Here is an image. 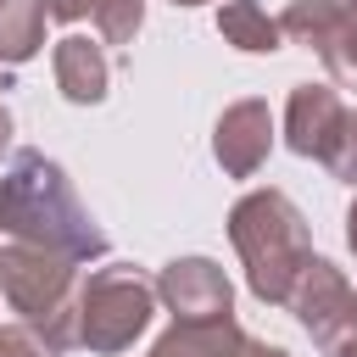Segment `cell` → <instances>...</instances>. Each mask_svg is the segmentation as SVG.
I'll return each instance as SVG.
<instances>
[{"label": "cell", "instance_id": "cell-2", "mask_svg": "<svg viewBox=\"0 0 357 357\" xmlns=\"http://www.w3.org/2000/svg\"><path fill=\"white\" fill-rule=\"evenodd\" d=\"M229 245L245 268V284L257 301L268 307H284L307 257H312V234H307V218L301 206L284 195V190H245L234 206H229Z\"/></svg>", "mask_w": 357, "mask_h": 357}, {"label": "cell", "instance_id": "cell-22", "mask_svg": "<svg viewBox=\"0 0 357 357\" xmlns=\"http://www.w3.org/2000/svg\"><path fill=\"white\" fill-rule=\"evenodd\" d=\"M167 6H206V0H167Z\"/></svg>", "mask_w": 357, "mask_h": 357}, {"label": "cell", "instance_id": "cell-3", "mask_svg": "<svg viewBox=\"0 0 357 357\" xmlns=\"http://www.w3.org/2000/svg\"><path fill=\"white\" fill-rule=\"evenodd\" d=\"M0 296L50 351L78 346V262L39 245H0Z\"/></svg>", "mask_w": 357, "mask_h": 357}, {"label": "cell", "instance_id": "cell-21", "mask_svg": "<svg viewBox=\"0 0 357 357\" xmlns=\"http://www.w3.org/2000/svg\"><path fill=\"white\" fill-rule=\"evenodd\" d=\"M6 151H11V112L0 106V156H6Z\"/></svg>", "mask_w": 357, "mask_h": 357}, {"label": "cell", "instance_id": "cell-4", "mask_svg": "<svg viewBox=\"0 0 357 357\" xmlns=\"http://www.w3.org/2000/svg\"><path fill=\"white\" fill-rule=\"evenodd\" d=\"M156 318V279H145L128 262L95 268L89 279H78V346L112 357L128 351Z\"/></svg>", "mask_w": 357, "mask_h": 357}, {"label": "cell", "instance_id": "cell-12", "mask_svg": "<svg viewBox=\"0 0 357 357\" xmlns=\"http://www.w3.org/2000/svg\"><path fill=\"white\" fill-rule=\"evenodd\" d=\"M45 0H0V61L22 67L45 50Z\"/></svg>", "mask_w": 357, "mask_h": 357}, {"label": "cell", "instance_id": "cell-11", "mask_svg": "<svg viewBox=\"0 0 357 357\" xmlns=\"http://www.w3.org/2000/svg\"><path fill=\"white\" fill-rule=\"evenodd\" d=\"M218 33H223V45H234V50H245V56H273V50L284 45L279 17H268L262 0H223Z\"/></svg>", "mask_w": 357, "mask_h": 357}, {"label": "cell", "instance_id": "cell-6", "mask_svg": "<svg viewBox=\"0 0 357 357\" xmlns=\"http://www.w3.org/2000/svg\"><path fill=\"white\" fill-rule=\"evenodd\" d=\"M284 307L296 312V324H301L324 351H329L335 340L357 335V290H351V279H346L329 257H307V268H301V279H296V290H290Z\"/></svg>", "mask_w": 357, "mask_h": 357}, {"label": "cell", "instance_id": "cell-7", "mask_svg": "<svg viewBox=\"0 0 357 357\" xmlns=\"http://www.w3.org/2000/svg\"><path fill=\"white\" fill-rule=\"evenodd\" d=\"M156 301L173 324H223L234 318V284L212 257H173L156 273Z\"/></svg>", "mask_w": 357, "mask_h": 357}, {"label": "cell", "instance_id": "cell-1", "mask_svg": "<svg viewBox=\"0 0 357 357\" xmlns=\"http://www.w3.org/2000/svg\"><path fill=\"white\" fill-rule=\"evenodd\" d=\"M0 234L17 240V245L56 251L67 262L106 257V229L78 201L67 167L50 162L45 151H17L6 162V173H0Z\"/></svg>", "mask_w": 357, "mask_h": 357}, {"label": "cell", "instance_id": "cell-10", "mask_svg": "<svg viewBox=\"0 0 357 357\" xmlns=\"http://www.w3.org/2000/svg\"><path fill=\"white\" fill-rule=\"evenodd\" d=\"M50 67H56V89H61V100H73V106H100V100H106L112 67H106V50L89 45L84 33L56 39Z\"/></svg>", "mask_w": 357, "mask_h": 357}, {"label": "cell", "instance_id": "cell-20", "mask_svg": "<svg viewBox=\"0 0 357 357\" xmlns=\"http://www.w3.org/2000/svg\"><path fill=\"white\" fill-rule=\"evenodd\" d=\"M329 357H357V335H346V340H335V346H329Z\"/></svg>", "mask_w": 357, "mask_h": 357}, {"label": "cell", "instance_id": "cell-17", "mask_svg": "<svg viewBox=\"0 0 357 357\" xmlns=\"http://www.w3.org/2000/svg\"><path fill=\"white\" fill-rule=\"evenodd\" d=\"M229 357H290V351H284V346H273V340H257V335H240Z\"/></svg>", "mask_w": 357, "mask_h": 357}, {"label": "cell", "instance_id": "cell-15", "mask_svg": "<svg viewBox=\"0 0 357 357\" xmlns=\"http://www.w3.org/2000/svg\"><path fill=\"white\" fill-rule=\"evenodd\" d=\"M324 167L340 184H357V106H346V117H340V128H335V139L324 151Z\"/></svg>", "mask_w": 357, "mask_h": 357}, {"label": "cell", "instance_id": "cell-18", "mask_svg": "<svg viewBox=\"0 0 357 357\" xmlns=\"http://www.w3.org/2000/svg\"><path fill=\"white\" fill-rule=\"evenodd\" d=\"M89 6H95V0H45V17H56V22H78V17H89Z\"/></svg>", "mask_w": 357, "mask_h": 357}, {"label": "cell", "instance_id": "cell-19", "mask_svg": "<svg viewBox=\"0 0 357 357\" xmlns=\"http://www.w3.org/2000/svg\"><path fill=\"white\" fill-rule=\"evenodd\" d=\"M346 245H351V257H357V201L346 206Z\"/></svg>", "mask_w": 357, "mask_h": 357}, {"label": "cell", "instance_id": "cell-8", "mask_svg": "<svg viewBox=\"0 0 357 357\" xmlns=\"http://www.w3.org/2000/svg\"><path fill=\"white\" fill-rule=\"evenodd\" d=\"M268 151H273V112H268V100L245 95V100L223 106V117H218V128H212V156H218V167H223L229 178H251V173H262Z\"/></svg>", "mask_w": 357, "mask_h": 357}, {"label": "cell", "instance_id": "cell-5", "mask_svg": "<svg viewBox=\"0 0 357 357\" xmlns=\"http://www.w3.org/2000/svg\"><path fill=\"white\" fill-rule=\"evenodd\" d=\"M279 33L318 50L340 89H357V0H290L279 11Z\"/></svg>", "mask_w": 357, "mask_h": 357}, {"label": "cell", "instance_id": "cell-16", "mask_svg": "<svg viewBox=\"0 0 357 357\" xmlns=\"http://www.w3.org/2000/svg\"><path fill=\"white\" fill-rule=\"evenodd\" d=\"M0 357H56L28 324H0Z\"/></svg>", "mask_w": 357, "mask_h": 357}, {"label": "cell", "instance_id": "cell-9", "mask_svg": "<svg viewBox=\"0 0 357 357\" xmlns=\"http://www.w3.org/2000/svg\"><path fill=\"white\" fill-rule=\"evenodd\" d=\"M340 117H346L340 89H329V84H296L290 100H284V145L296 156H307V162H324Z\"/></svg>", "mask_w": 357, "mask_h": 357}, {"label": "cell", "instance_id": "cell-14", "mask_svg": "<svg viewBox=\"0 0 357 357\" xmlns=\"http://www.w3.org/2000/svg\"><path fill=\"white\" fill-rule=\"evenodd\" d=\"M89 22L106 45H128L139 28H145V0H95L89 6Z\"/></svg>", "mask_w": 357, "mask_h": 357}, {"label": "cell", "instance_id": "cell-13", "mask_svg": "<svg viewBox=\"0 0 357 357\" xmlns=\"http://www.w3.org/2000/svg\"><path fill=\"white\" fill-rule=\"evenodd\" d=\"M240 335L245 329L234 318H223V324H173L145 357H229Z\"/></svg>", "mask_w": 357, "mask_h": 357}]
</instances>
